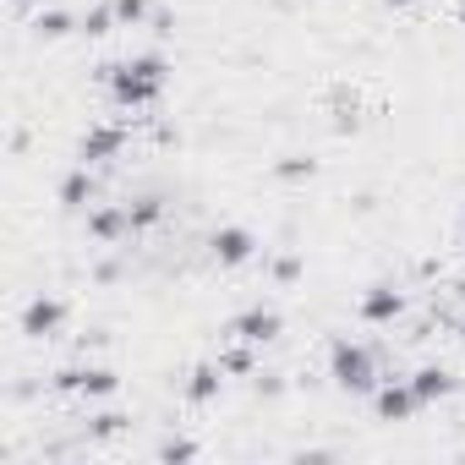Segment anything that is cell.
<instances>
[{"mask_svg": "<svg viewBox=\"0 0 465 465\" xmlns=\"http://www.w3.org/2000/svg\"><path fill=\"white\" fill-rule=\"evenodd\" d=\"M164 77H170V66H164V55H153V50H148V55H126V61L99 66V83L110 88L115 110H148V104H159Z\"/></svg>", "mask_w": 465, "mask_h": 465, "instance_id": "6da1fadb", "label": "cell"}, {"mask_svg": "<svg viewBox=\"0 0 465 465\" xmlns=\"http://www.w3.org/2000/svg\"><path fill=\"white\" fill-rule=\"evenodd\" d=\"M329 378H334V389H345V394H372V389L383 383L378 356H372L361 340H334V345H329Z\"/></svg>", "mask_w": 465, "mask_h": 465, "instance_id": "7a4b0ae2", "label": "cell"}, {"mask_svg": "<svg viewBox=\"0 0 465 465\" xmlns=\"http://www.w3.org/2000/svg\"><path fill=\"white\" fill-rule=\"evenodd\" d=\"M55 394H83V400H110L115 394V372L99 361H77L55 372Z\"/></svg>", "mask_w": 465, "mask_h": 465, "instance_id": "3957f363", "label": "cell"}, {"mask_svg": "<svg viewBox=\"0 0 465 465\" xmlns=\"http://www.w3.org/2000/svg\"><path fill=\"white\" fill-rule=\"evenodd\" d=\"M280 329H285V323H280L274 307H242L236 318L224 323V340H242V345H258V351H263V345L280 340Z\"/></svg>", "mask_w": 465, "mask_h": 465, "instance_id": "277c9868", "label": "cell"}, {"mask_svg": "<svg viewBox=\"0 0 465 465\" xmlns=\"http://www.w3.org/2000/svg\"><path fill=\"white\" fill-rule=\"evenodd\" d=\"M121 153H126V126L121 121H94L77 137V164H110Z\"/></svg>", "mask_w": 465, "mask_h": 465, "instance_id": "5b68a950", "label": "cell"}, {"mask_svg": "<svg viewBox=\"0 0 465 465\" xmlns=\"http://www.w3.org/2000/svg\"><path fill=\"white\" fill-rule=\"evenodd\" d=\"M208 252H213L219 269H242V263L258 258V236H252L247 224H219V230H213V242H208Z\"/></svg>", "mask_w": 465, "mask_h": 465, "instance_id": "8992f818", "label": "cell"}, {"mask_svg": "<svg viewBox=\"0 0 465 465\" xmlns=\"http://www.w3.org/2000/svg\"><path fill=\"white\" fill-rule=\"evenodd\" d=\"M372 411H378V421H411V416L427 411V405L416 400L411 378H383V383L372 389Z\"/></svg>", "mask_w": 465, "mask_h": 465, "instance_id": "52a82bcc", "label": "cell"}, {"mask_svg": "<svg viewBox=\"0 0 465 465\" xmlns=\"http://www.w3.org/2000/svg\"><path fill=\"white\" fill-rule=\"evenodd\" d=\"M88 236H94L99 247L132 242V213H126V203H94V208H88Z\"/></svg>", "mask_w": 465, "mask_h": 465, "instance_id": "ba28073f", "label": "cell"}, {"mask_svg": "<svg viewBox=\"0 0 465 465\" xmlns=\"http://www.w3.org/2000/svg\"><path fill=\"white\" fill-rule=\"evenodd\" d=\"M61 323H66V302H61V296H45V291H39V296L23 307V334H28V340H55Z\"/></svg>", "mask_w": 465, "mask_h": 465, "instance_id": "9c48e42d", "label": "cell"}, {"mask_svg": "<svg viewBox=\"0 0 465 465\" xmlns=\"http://www.w3.org/2000/svg\"><path fill=\"white\" fill-rule=\"evenodd\" d=\"M356 312H361V323H372V329H383V323H394V318L405 312V296H400L394 285H372V291H361V302H356Z\"/></svg>", "mask_w": 465, "mask_h": 465, "instance_id": "30bf717a", "label": "cell"}, {"mask_svg": "<svg viewBox=\"0 0 465 465\" xmlns=\"http://www.w3.org/2000/svg\"><path fill=\"white\" fill-rule=\"evenodd\" d=\"M55 197H61V208H72V213L94 208V164H77V170H66Z\"/></svg>", "mask_w": 465, "mask_h": 465, "instance_id": "8fae6325", "label": "cell"}, {"mask_svg": "<svg viewBox=\"0 0 465 465\" xmlns=\"http://www.w3.org/2000/svg\"><path fill=\"white\" fill-rule=\"evenodd\" d=\"M224 367L219 361H203V367H192V378H186V405H208V400H219V389H224Z\"/></svg>", "mask_w": 465, "mask_h": 465, "instance_id": "7c38bea8", "label": "cell"}, {"mask_svg": "<svg viewBox=\"0 0 465 465\" xmlns=\"http://www.w3.org/2000/svg\"><path fill=\"white\" fill-rule=\"evenodd\" d=\"M411 389H416L421 405H438V400L454 394V372H449V367H416V372H411Z\"/></svg>", "mask_w": 465, "mask_h": 465, "instance_id": "4fadbf2b", "label": "cell"}, {"mask_svg": "<svg viewBox=\"0 0 465 465\" xmlns=\"http://www.w3.org/2000/svg\"><path fill=\"white\" fill-rule=\"evenodd\" d=\"M115 28H121L115 0H99V6H88V12L77 17V34H88V39H104V34H115Z\"/></svg>", "mask_w": 465, "mask_h": 465, "instance_id": "5bb4252c", "label": "cell"}, {"mask_svg": "<svg viewBox=\"0 0 465 465\" xmlns=\"http://www.w3.org/2000/svg\"><path fill=\"white\" fill-rule=\"evenodd\" d=\"M219 367H224L230 378H252V372H258V345H242V340H230V345L219 351Z\"/></svg>", "mask_w": 465, "mask_h": 465, "instance_id": "9a60e30c", "label": "cell"}, {"mask_svg": "<svg viewBox=\"0 0 465 465\" xmlns=\"http://www.w3.org/2000/svg\"><path fill=\"white\" fill-rule=\"evenodd\" d=\"M34 34H39V39H66V34H77V17H72V12H55V6H50V12L39 6V12H34Z\"/></svg>", "mask_w": 465, "mask_h": 465, "instance_id": "2e32d148", "label": "cell"}, {"mask_svg": "<svg viewBox=\"0 0 465 465\" xmlns=\"http://www.w3.org/2000/svg\"><path fill=\"white\" fill-rule=\"evenodd\" d=\"M126 213H132V236H143V230H153L164 219V197H132Z\"/></svg>", "mask_w": 465, "mask_h": 465, "instance_id": "e0dca14e", "label": "cell"}, {"mask_svg": "<svg viewBox=\"0 0 465 465\" xmlns=\"http://www.w3.org/2000/svg\"><path fill=\"white\" fill-rule=\"evenodd\" d=\"M115 17H121V28H143L159 17V0H115Z\"/></svg>", "mask_w": 465, "mask_h": 465, "instance_id": "ac0fdd59", "label": "cell"}, {"mask_svg": "<svg viewBox=\"0 0 465 465\" xmlns=\"http://www.w3.org/2000/svg\"><path fill=\"white\" fill-rule=\"evenodd\" d=\"M318 175V164L312 159H302V153H291V159H280L274 164V181H312Z\"/></svg>", "mask_w": 465, "mask_h": 465, "instance_id": "d6986e66", "label": "cell"}, {"mask_svg": "<svg viewBox=\"0 0 465 465\" xmlns=\"http://www.w3.org/2000/svg\"><path fill=\"white\" fill-rule=\"evenodd\" d=\"M121 432H126V416H121V411H99V416L88 421V438H99V443H104V438H121Z\"/></svg>", "mask_w": 465, "mask_h": 465, "instance_id": "ffe728a7", "label": "cell"}, {"mask_svg": "<svg viewBox=\"0 0 465 465\" xmlns=\"http://www.w3.org/2000/svg\"><path fill=\"white\" fill-rule=\"evenodd\" d=\"M159 460H197V443H186V438H164V443H159Z\"/></svg>", "mask_w": 465, "mask_h": 465, "instance_id": "44dd1931", "label": "cell"}, {"mask_svg": "<svg viewBox=\"0 0 465 465\" xmlns=\"http://www.w3.org/2000/svg\"><path fill=\"white\" fill-rule=\"evenodd\" d=\"M296 274H302V258H274V280L280 285H291Z\"/></svg>", "mask_w": 465, "mask_h": 465, "instance_id": "7402d4cb", "label": "cell"}, {"mask_svg": "<svg viewBox=\"0 0 465 465\" xmlns=\"http://www.w3.org/2000/svg\"><path fill=\"white\" fill-rule=\"evenodd\" d=\"M383 6H394V12H405V6H416V0H383Z\"/></svg>", "mask_w": 465, "mask_h": 465, "instance_id": "603a6c76", "label": "cell"}, {"mask_svg": "<svg viewBox=\"0 0 465 465\" xmlns=\"http://www.w3.org/2000/svg\"><path fill=\"white\" fill-rule=\"evenodd\" d=\"M17 6H34V0H17Z\"/></svg>", "mask_w": 465, "mask_h": 465, "instance_id": "cb8c5ba5", "label": "cell"}, {"mask_svg": "<svg viewBox=\"0 0 465 465\" xmlns=\"http://www.w3.org/2000/svg\"><path fill=\"white\" fill-rule=\"evenodd\" d=\"M460 23H465V6H460Z\"/></svg>", "mask_w": 465, "mask_h": 465, "instance_id": "d4e9b609", "label": "cell"}]
</instances>
